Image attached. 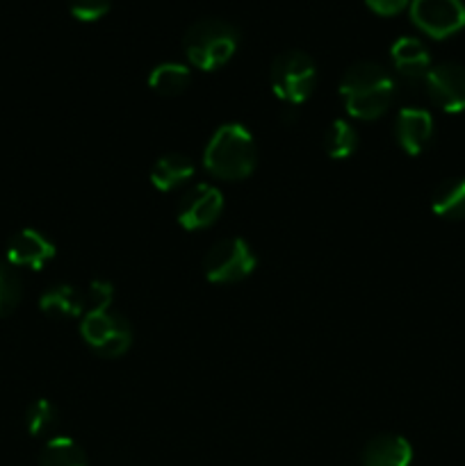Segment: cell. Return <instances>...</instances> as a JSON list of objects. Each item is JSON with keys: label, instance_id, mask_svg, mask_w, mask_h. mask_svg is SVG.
I'll use <instances>...</instances> for the list:
<instances>
[{"label": "cell", "instance_id": "12", "mask_svg": "<svg viewBox=\"0 0 465 466\" xmlns=\"http://www.w3.org/2000/svg\"><path fill=\"white\" fill-rule=\"evenodd\" d=\"M392 66L406 82H424L427 73L431 71V57L424 44L415 36H401L390 48Z\"/></svg>", "mask_w": 465, "mask_h": 466}, {"label": "cell", "instance_id": "18", "mask_svg": "<svg viewBox=\"0 0 465 466\" xmlns=\"http://www.w3.org/2000/svg\"><path fill=\"white\" fill-rule=\"evenodd\" d=\"M39 466H89L85 451L71 437H53L41 451Z\"/></svg>", "mask_w": 465, "mask_h": 466}, {"label": "cell", "instance_id": "14", "mask_svg": "<svg viewBox=\"0 0 465 466\" xmlns=\"http://www.w3.org/2000/svg\"><path fill=\"white\" fill-rule=\"evenodd\" d=\"M194 176V164L187 155L169 153L162 155L150 168V182L158 191H173L185 185Z\"/></svg>", "mask_w": 465, "mask_h": 466}, {"label": "cell", "instance_id": "20", "mask_svg": "<svg viewBox=\"0 0 465 466\" xmlns=\"http://www.w3.org/2000/svg\"><path fill=\"white\" fill-rule=\"evenodd\" d=\"M57 423V410L50 400L36 399L26 412V428L32 437H41L48 431H53Z\"/></svg>", "mask_w": 465, "mask_h": 466}, {"label": "cell", "instance_id": "4", "mask_svg": "<svg viewBox=\"0 0 465 466\" xmlns=\"http://www.w3.org/2000/svg\"><path fill=\"white\" fill-rule=\"evenodd\" d=\"M274 94L287 105H301L310 98L317 82V68L310 55L301 50H287L281 53L272 64L269 71Z\"/></svg>", "mask_w": 465, "mask_h": 466}, {"label": "cell", "instance_id": "7", "mask_svg": "<svg viewBox=\"0 0 465 466\" xmlns=\"http://www.w3.org/2000/svg\"><path fill=\"white\" fill-rule=\"evenodd\" d=\"M410 18L433 39H445L465 25L463 0H410Z\"/></svg>", "mask_w": 465, "mask_h": 466}, {"label": "cell", "instance_id": "3", "mask_svg": "<svg viewBox=\"0 0 465 466\" xmlns=\"http://www.w3.org/2000/svg\"><path fill=\"white\" fill-rule=\"evenodd\" d=\"M237 46H240V35L235 25L222 18H201L191 23L182 39L187 59L201 71H214L223 66L235 55Z\"/></svg>", "mask_w": 465, "mask_h": 466}, {"label": "cell", "instance_id": "2", "mask_svg": "<svg viewBox=\"0 0 465 466\" xmlns=\"http://www.w3.org/2000/svg\"><path fill=\"white\" fill-rule=\"evenodd\" d=\"M258 162L253 135L240 123H226L208 141L203 164L210 176L219 180H244Z\"/></svg>", "mask_w": 465, "mask_h": 466}, {"label": "cell", "instance_id": "13", "mask_svg": "<svg viewBox=\"0 0 465 466\" xmlns=\"http://www.w3.org/2000/svg\"><path fill=\"white\" fill-rule=\"evenodd\" d=\"M413 449L399 435H378L363 449V466H408Z\"/></svg>", "mask_w": 465, "mask_h": 466}, {"label": "cell", "instance_id": "19", "mask_svg": "<svg viewBox=\"0 0 465 466\" xmlns=\"http://www.w3.org/2000/svg\"><path fill=\"white\" fill-rule=\"evenodd\" d=\"M324 148L333 159H346L358 148V135L346 121H333L324 135Z\"/></svg>", "mask_w": 465, "mask_h": 466}, {"label": "cell", "instance_id": "23", "mask_svg": "<svg viewBox=\"0 0 465 466\" xmlns=\"http://www.w3.org/2000/svg\"><path fill=\"white\" fill-rule=\"evenodd\" d=\"M85 299H87V305H89L87 312H91V309H109V305H112L114 300L112 285L105 280H94L89 285V289H87Z\"/></svg>", "mask_w": 465, "mask_h": 466}, {"label": "cell", "instance_id": "22", "mask_svg": "<svg viewBox=\"0 0 465 466\" xmlns=\"http://www.w3.org/2000/svg\"><path fill=\"white\" fill-rule=\"evenodd\" d=\"M112 0H68V9L78 21H98L105 16Z\"/></svg>", "mask_w": 465, "mask_h": 466}, {"label": "cell", "instance_id": "11", "mask_svg": "<svg viewBox=\"0 0 465 466\" xmlns=\"http://www.w3.org/2000/svg\"><path fill=\"white\" fill-rule=\"evenodd\" d=\"M397 144L404 148V153L419 155L429 148L433 139V118L427 109L404 107L397 116L395 126Z\"/></svg>", "mask_w": 465, "mask_h": 466}, {"label": "cell", "instance_id": "16", "mask_svg": "<svg viewBox=\"0 0 465 466\" xmlns=\"http://www.w3.org/2000/svg\"><path fill=\"white\" fill-rule=\"evenodd\" d=\"M431 209L447 221L465 218V177L440 182L431 196Z\"/></svg>", "mask_w": 465, "mask_h": 466}, {"label": "cell", "instance_id": "17", "mask_svg": "<svg viewBox=\"0 0 465 466\" xmlns=\"http://www.w3.org/2000/svg\"><path fill=\"white\" fill-rule=\"evenodd\" d=\"M191 71L190 66L178 62H164L155 66L149 76V85L160 96H178L190 86Z\"/></svg>", "mask_w": 465, "mask_h": 466}, {"label": "cell", "instance_id": "9", "mask_svg": "<svg viewBox=\"0 0 465 466\" xmlns=\"http://www.w3.org/2000/svg\"><path fill=\"white\" fill-rule=\"evenodd\" d=\"M429 96L440 109L459 114L465 109V66L454 62H442L431 66L424 77Z\"/></svg>", "mask_w": 465, "mask_h": 466}, {"label": "cell", "instance_id": "6", "mask_svg": "<svg viewBox=\"0 0 465 466\" xmlns=\"http://www.w3.org/2000/svg\"><path fill=\"white\" fill-rule=\"evenodd\" d=\"M255 268V255L242 237L222 239L203 259L205 278L214 285H232L249 278Z\"/></svg>", "mask_w": 465, "mask_h": 466}, {"label": "cell", "instance_id": "10", "mask_svg": "<svg viewBox=\"0 0 465 466\" xmlns=\"http://www.w3.org/2000/svg\"><path fill=\"white\" fill-rule=\"evenodd\" d=\"M55 258V244L39 230H26L16 232V235L9 239L7 246V259L12 267H26L32 271H39L44 268L46 262Z\"/></svg>", "mask_w": 465, "mask_h": 466}, {"label": "cell", "instance_id": "5", "mask_svg": "<svg viewBox=\"0 0 465 466\" xmlns=\"http://www.w3.org/2000/svg\"><path fill=\"white\" fill-rule=\"evenodd\" d=\"M82 339L100 358H121L132 344V330L121 314L112 309H91L85 314L80 326Z\"/></svg>", "mask_w": 465, "mask_h": 466}, {"label": "cell", "instance_id": "21", "mask_svg": "<svg viewBox=\"0 0 465 466\" xmlns=\"http://www.w3.org/2000/svg\"><path fill=\"white\" fill-rule=\"evenodd\" d=\"M23 299L21 278L9 267L0 264V317H7L18 308Z\"/></svg>", "mask_w": 465, "mask_h": 466}, {"label": "cell", "instance_id": "24", "mask_svg": "<svg viewBox=\"0 0 465 466\" xmlns=\"http://www.w3.org/2000/svg\"><path fill=\"white\" fill-rule=\"evenodd\" d=\"M365 3L378 16H395L401 9L408 7L410 0H365Z\"/></svg>", "mask_w": 465, "mask_h": 466}, {"label": "cell", "instance_id": "1", "mask_svg": "<svg viewBox=\"0 0 465 466\" xmlns=\"http://www.w3.org/2000/svg\"><path fill=\"white\" fill-rule=\"evenodd\" d=\"M346 112L360 121H374L388 112L395 98V80L377 62H358L346 68L340 82Z\"/></svg>", "mask_w": 465, "mask_h": 466}, {"label": "cell", "instance_id": "8", "mask_svg": "<svg viewBox=\"0 0 465 466\" xmlns=\"http://www.w3.org/2000/svg\"><path fill=\"white\" fill-rule=\"evenodd\" d=\"M223 212V196L212 185H194L182 194L178 203V223L185 230H205Z\"/></svg>", "mask_w": 465, "mask_h": 466}, {"label": "cell", "instance_id": "15", "mask_svg": "<svg viewBox=\"0 0 465 466\" xmlns=\"http://www.w3.org/2000/svg\"><path fill=\"white\" fill-rule=\"evenodd\" d=\"M39 308L44 314L59 319H73L85 314L87 309V299L85 294L76 289V287L68 285H55L41 294Z\"/></svg>", "mask_w": 465, "mask_h": 466}]
</instances>
